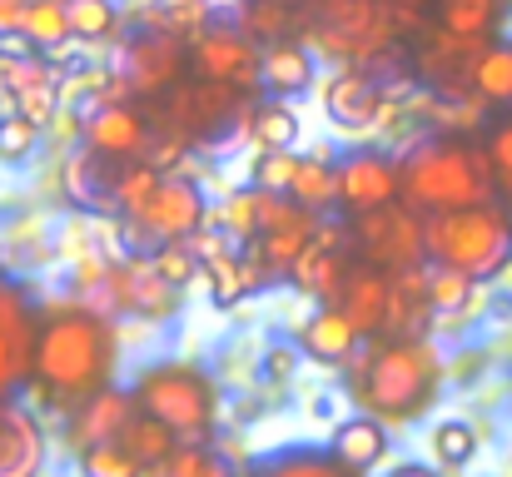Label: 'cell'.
I'll list each match as a JSON object with an SVG mask.
<instances>
[{"label":"cell","mask_w":512,"mask_h":477,"mask_svg":"<svg viewBox=\"0 0 512 477\" xmlns=\"http://www.w3.org/2000/svg\"><path fill=\"white\" fill-rule=\"evenodd\" d=\"M120 368V333L115 318L85 309L80 299H50L40 304L35 328V358L25 393L50 413H75L85 398L115 388Z\"/></svg>","instance_id":"cell-1"},{"label":"cell","mask_w":512,"mask_h":477,"mask_svg":"<svg viewBox=\"0 0 512 477\" xmlns=\"http://www.w3.org/2000/svg\"><path fill=\"white\" fill-rule=\"evenodd\" d=\"M443 388V358L428 338H373L348 363L353 403L378 423H418Z\"/></svg>","instance_id":"cell-2"},{"label":"cell","mask_w":512,"mask_h":477,"mask_svg":"<svg viewBox=\"0 0 512 477\" xmlns=\"http://www.w3.org/2000/svg\"><path fill=\"white\" fill-rule=\"evenodd\" d=\"M398 164H403V204H413L423 219L498 199L493 164L483 155V145H473V140L438 135V140L413 145Z\"/></svg>","instance_id":"cell-3"},{"label":"cell","mask_w":512,"mask_h":477,"mask_svg":"<svg viewBox=\"0 0 512 477\" xmlns=\"http://www.w3.org/2000/svg\"><path fill=\"white\" fill-rule=\"evenodd\" d=\"M145 418L165 423L179 443H209L219 428V383L184 358H165L135 373L130 383Z\"/></svg>","instance_id":"cell-4"},{"label":"cell","mask_w":512,"mask_h":477,"mask_svg":"<svg viewBox=\"0 0 512 477\" xmlns=\"http://www.w3.org/2000/svg\"><path fill=\"white\" fill-rule=\"evenodd\" d=\"M423 239H428V264L458 269L468 279H493L512 259V219L498 199L453 214H428Z\"/></svg>","instance_id":"cell-5"},{"label":"cell","mask_w":512,"mask_h":477,"mask_svg":"<svg viewBox=\"0 0 512 477\" xmlns=\"http://www.w3.org/2000/svg\"><path fill=\"white\" fill-rule=\"evenodd\" d=\"M189 80V40L174 30H140L120 45L115 60V85L105 90V100H140V105H160L170 90Z\"/></svg>","instance_id":"cell-6"},{"label":"cell","mask_w":512,"mask_h":477,"mask_svg":"<svg viewBox=\"0 0 512 477\" xmlns=\"http://www.w3.org/2000/svg\"><path fill=\"white\" fill-rule=\"evenodd\" d=\"M160 110H165L170 140H179L184 150L189 145H214L219 135L249 130V120H254V105L244 100V90L209 85V80H194V75L160 100Z\"/></svg>","instance_id":"cell-7"},{"label":"cell","mask_w":512,"mask_h":477,"mask_svg":"<svg viewBox=\"0 0 512 477\" xmlns=\"http://www.w3.org/2000/svg\"><path fill=\"white\" fill-rule=\"evenodd\" d=\"M393 40H398V25H393L388 0H319L314 45L343 65H368L388 55Z\"/></svg>","instance_id":"cell-8"},{"label":"cell","mask_w":512,"mask_h":477,"mask_svg":"<svg viewBox=\"0 0 512 477\" xmlns=\"http://www.w3.org/2000/svg\"><path fill=\"white\" fill-rule=\"evenodd\" d=\"M348 224V239H353V259L383 269V274H408V269H423L428 264V239H423V214L413 204H388V209H373V214H358V219H343Z\"/></svg>","instance_id":"cell-9"},{"label":"cell","mask_w":512,"mask_h":477,"mask_svg":"<svg viewBox=\"0 0 512 477\" xmlns=\"http://www.w3.org/2000/svg\"><path fill=\"white\" fill-rule=\"evenodd\" d=\"M130 224V234H135V254H155V249H165V244H184V239H194L204 224H209V204H204V189L194 184V179H184V174H165L160 179V189L125 219Z\"/></svg>","instance_id":"cell-10"},{"label":"cell","mask_w":512,"mask_h":477,"mask_svg":"<svg viewBox=\"0 0 512 477\" xmlns=\"http://www.w3.org/2000/svg\"><path fill=\"white\" fill-rule=\"evenodd\" d=\"M319 214H309L304 204H294L289 194H264L259 189V239L244 249L254 259V269L264 274V284H279L294 274V264L304 259V249L319 234Z\"/></svg>","instance_id":"cell-11"},{"label":"cell","mask_w":512,"mask_h":477,"mask_svg":"<svg viewBox=\"0 0 512 477\" xmlns=\"http://www.w3.org/2000/svg\"><path fill=\"white\" fill-rule=\"evenodd\" d=\"M264 45L239 20H209L199 35H189V75L229 90H259Z\"/></svg>","instance_id":"cell-12"},{"label":"cell","mask_w":512,"mask_h":477,"mask_svg":"<svg viewBox=\"0 0 512 477\" xmlns=\"http://www.w3.org/2000/svg\"><path fill=\"white\" fill-rule=\"evenodd\" d=\"M35 328H40V299L0 269V403L20 398L30 383V358H35Z\"/></svg>","instance_id":"cell-13"},{"label":"cell","mask_w":512,"mask_h":477,"mask_svg":"<svg viewBox=\"0 0 512 477\" xmlns=\"http://www.w3.org/2000/svg\"><path fill=\"white\" fill-rule=\"evenodd\" d=\"M403 199V164L388 150H348L339 159V214L358 219Z\"/></svg>","instance_id":"cell-14"},{"label":"cell","mask_w":512,"mask_h":477,"mask_svg":"<svg viewBox=\"0 0 512 477\" xmlns=\"http://www.w3.org/2000/svg\"><path fill=\"white\" fill-rule=\"evenodd\" d=\"M110 284H115V314H130L140 323H165L184 304V289H174L170 279L155 269V259L135 254V249L125 259H115Z\"/></svg>","instance_id":"cell-15"},{"label":"cell","mask_w":512,"mask_h":477,"mask_svg":"<svg viewBox=\"0 0 512 477\" xmlns=\"http://www.w3.org/2000/svg\"><path fill=\"white\" fill-rule=\"evenodd\" d=\"M348 269H353V239H348V224H319V234H314V244L304 249V259L294 264V274H289V284L304 294V299H314V304H334L343 289V279H348Z\"/></svg>","instance_id":"cell-16"},{"label":"cell","mask_w":512,"mask_h":477,"mask_svg":"<svg viewBox=\"0 0 512 477\" xmlns=\"http://www.w3.org/2000/svg\"><path fill=\"white\" fill-rule=\"evenodd\" d=\"M150 135H155V125H150V110L140 100H105L85 120L80 145L100 159H145Z\"/></svg>","instance_id":"cell-17"},{"label":"cell","mask_w":512,"mask_h":477,"mask_svg":"<svg viewBox=\"0 0 512 477\" xmlns=\"http://www.w3.org/2000/svg\"><path fill=\"white\" fill-rule=\"evenodd\" d=\"M324 110L339 130H373L388 120V90L368 65H343L339 75L329 80Z\"/></svg>","instance_id":"cell-18"},{"label":"cell","mask_w":512,"mask_h":477,"mask_svg":"<svg viewBox=\"0 0 512 477\" xmlns=\"http://www.w3.org/2000/svg\"><path fill=\"white\" fill-rule=\"evenodd\" d=\"M45 458H50L45 423L20 398H5L0 403V477H40Z\"/></svg>","instance_id":"cell-19"},{"label":"cell","mask_w":512,"mask_h":477,"mask_svg":"<svg viewBox=\"0 0 512 477\" xmlns=\"http://www.w3.org/2000/svg\"><path fill=\"white\" fill-rule=\"evenodd\" d=\"M135 413H140V403H135L130 388H105V393L85 398V403L65 418V438L75 443V453L100 448V443H120L125 428L135 423Z\"/></svg>","instance_id":"cell-20"},{"label":"cell","mask_w":512,"mask_h":477,"mask_svg":"<svg viewBox=\"0 0 512 477\" xmlns=\"http://www.w3.org/2000/svg\"><path fill=\"white\" fill-rule=\"evenodd\" d=\"M388 299H393V274H383V269L353 259V269H348V279H343L334 309L358 328V338H378V333H383V318H388Z\"/></svg>","instance_id":"cell-21"},{"label":"cell","mask_w":512,"mask_h":477,"mask_svg":"<svg viewBox=\"0 0 512 477\" xmlns=\"http://www.w3.org/2000/svg\"><path fill=\"white\" fill-rule=\"evenodd\" d=\"M358 343H363L358 328L334 304H319L314 314L304 318V328H299V353L309 363H324V368H348L353 353H358Z\"/></svg>","instance_id":"cell-22"},{"label":"cell","mask_w":512,"mask_h":477,"mask_svg":"<svg viewBox=\"0 0 512 477\" xmlns=\"http://www.w3.org/2000/svg\"><path fill=\"white\" fill-rule=\"evenodd\" d=\"M319 75V60L304 40H274L264 45V65H259V85L274 95V100H289V95H304Z\"/></svg>","instance_id":"cell-23"},{"label":"cell","mask_w":512,"mask_h":477,"mask_svg":"<svg viewBox=\"0 0 512 477\" xmlns=\"http://www.w3.org/2000/svg\"><path fill=\"white\" fill-rule=\"evenodd\" d=\"M329 453L339 458L348 473L368 477L388 458V423H378V418H368V413L343 418L339 428H334V438H329Z\"/></svg>","instance_id":"cell-24"},{"label":"cell","mask_w":512,"mask_h":477,"mask_svg":"<svg viewBox=\"0 0 512 477\" xmlns=\"http://www.w3.org/2000/svg\"><path fill=\"white\" fill-rule=\"evenodd\" d=\"M289 199L304 204L309 214H334L339 209V159L329 150H314V155H299L294 169V184H289Z\"/></svg>","instance_id":"cell-25"},{"label":"cell","mask_w":512,"mask_h":477,"mask_svg":"<svg viewBox=\"0 0 512 477\" xmlns=\"http://www.w3.org/2000/svg\"><path fill=\"white\" fill-rule=\"evenodd\" d=\"M204 289H209L214 309H234V304H244L249 294L264 289V274L254 269L249 254H224V259L204 264Z\"/></svg>","instance_id":"cell-26"},{"label":"cell","mask_w":512,"mask_h":477,"mask_svg":"<svg viewBox=\"0 0 512 477\" xmlns=\"http://www.w3.org/2000/svg\"><path fill=\"white\" fill-rule=\"evenodd\" d=\"M508 0H433V25L463 40H493Z\"/></svg>","instance_id":"cell-27"},{"label":"cell","mask_w":512,"mask_h":477,"mask_svg":"<svg viewBox=\"0 0 512 477\" xmlns=\"http://www.w3.org/2000/svg\"><path fill=\"white\" fill-rule=\"evenodd\" d=\"M20 40H25V50H35V55H50V50H65L75 35H70V10H65V0H35L30 10H25V20H20Z\"/></svg>","instance_id":"cell-28"},{"label":"cell","mask_w":512,"mask_h":477,"mask_svg":"<svg viewBox=\"0 0 512 477\" xmlns=\"http://www.w3.org/2000/svg\"><path fill=\"white\" fill-rule=\"evenodd\" d=\"M473 100L512 110V40H488L473 65Z\"/></svg>","instance_id":"cell-29"},{"label":"cell","mask_w":512,"mask_h":477,"mask_svg":"<svg viewBox=\"0 0 512 477\" xmlns=\"http://www.w3.org/2000/svg\"><path fill=\"white\" fill-rule=\"evenodd\" d=\"M249 477H358V473H348L329 448H284V453H269Z\"/></svg>","instance_id":"cell-30"},{"label":"cell","mask_w":512,"mask_h":477,"mask_svg":"<svg viewBox=\"0 0 512 477\" xmlns=\"http://www.w3.org/2000/svg\"><path fill=\"white\" fill-rule=\"evenodd\" d=\"M120 443H125V453H130V458H135V463L145 468V477L160 473V468L170 463L174 453H179V438H174L165 423L145 418V413H135V423L125 428V438H120Z\"/></svg>","instance_id":"cell-31"},{"label":"cell","mask_w":512,"mask_h":477,"mask_svg":"<svg viewBox=\"0 0 512 477\" xmlns=\"http://www.w3.org/2000/svg\"><path fill=\"white\" fill-rule=\"evenodd\" d=\"M478 428L473 423H463V418H443L433 433H428V448H433V463L443 468V473H458V468H468L473 458H478Z\"/></svg>","instance_id":"cell-32"},{"label":"cell","mask_w":512,"mask_h":477,"mask_svg":"<svg viewBox=\"0 0 512 477\" xmlns=\"http://www.w3.org/2000/svg\"><path fill=\"white\" fill-rule=\"evenodd\" d=\"M65 10H70V35L85 40V45H105L125 25L115 0H65Z\"/></svg>","instance_id":"cell-33"},{"label":"cell","mask_w":512,"mask_h":477,"mask_svg":"<svg viewBox=\"0 0 512 477\" xmlns=\"http://www.w3.org/2000/svg\"><path fill=\"white\" fill-rule=\"evenodd\" d=\"M209 224H219L234 244H254L259 239V189L249 184V189H234L219 209H209Z\"/></svg>","instance_id":"cell-34"},{"label":"cell","mask_w":512,"mask_h":477,"mask_svg":"<svg viewBox=\"0 0 512 477\" xmlns=\"http://www.w3.org/2000/svg\"><path fill=\"white\" fill-rule=\"evenodd\" d=\"M249 135H254L259 150H294V140H299V115H294L284 100H264V105H254Z\"/></svg>","instance_id":"cell-35"},{"label":"cell","mask_w":512,"mask_h":477,"mask_svg":"<svg viewBox=\"0 0 512 477\" xmlns=\"http://www.w3.org/2000/svg\"><path fill=\"white\" fill-rule=\"evenodd\" d=\"M150 477H239V468L214 443H179V453Z\"/></svg>","instance_id":"cell-36"},{"label":"cell","mask_w":512,"mask_h":477,"mask_svg":"<svg viewBox=\"0 0 512 477\" xmlns=\"http://www.w3.org/2000/svg\"><path fill=\"white\" fill-rule=\"evenodd\" d=\"M473 289H478V279H468V274H458V269H428V309L433 318H448V314H463L468 304H473Z\"/></svg>","instance_id":"cell-37"},{"label":"cell","mask_w":512,"mask_h":477,"mask_svg":"<svg viewBox=\"0 0 512 477\" xmlns=\"http://www.w3.org/2000/svg\"><path fill=\"white\" fill-rule=\"evenodd\" d=\"M10 105L25 115V120H35L40 130L60 115V75L55 70H45L40 80H30V85H20L15 95H10Z\"/></svg>","instance_id":"cell-38"},{"label":"cell","mask_w":512,"mask_h":477,"mask_svg":"<svg viewBox=\"0 0 512 477\" xmlns=\"http://www.w3.org/2000/svg\"><path fill=\"white\" fill-rule=\"evenodd\" d=\"M294 169H299V155H294V150H259L254 164H249V184L264 189V194H289Z\"/></svg>","instance_id":"cell-39"},{"label":"cell","mask_w":512,"mask_h":477,"mask_svg":"<svg viewBox=\"0 0 512 477\" xmlns=\"http://www.w3.org/2000/svg\"><path fill=\"white\" fill-rule=\"evenodd\" d=\"M75 458H80V477H145V468L125 453V443H100Z\"/></svg>","instance_id":"cell-40"},{"label":"cell","mask_w":512,"mask_h":477,"mask_svg":"<svg viewBox=\"0 0 512 477\" xmlns=\"http://www.w3.org/2000/svg\"><path fill=\"white\" fill-rule=\"evenodd\" d=\"M35 145H40V125L35 120H25L20 110L0 115V164H25L35 155Z\"/></svg>","instance_id":"cell-41"},{"label":"cell","mask_w":512,"mask_h":477,"mask_svg":"<svg viewBox=\"0 0 512 477\" xmlns=\"http://www.w3.org/2000/svg\"><path fill=\"white\" fill-rule=\"evenodd\" d=\"M150 259H155V269L170 279L174 289H189V284L199 279V269H204V264H199V254L189 249V239H184V244H165V249H155Z\"/></svg>","instance_id":"cell-42"},{"label":"cell","mask_w":512,"mask_h":477,"mask_svg":"<svg viewBox=\"0 0 512 477\" xmlns=\"http://www.w3.org/2000/svg\"><path fill=\"white\" fill-rule=\"evenodd\" d=\"M483 155H488V164H493L498 189H508V184H512V110L503 115V120H493V125H488Z\"/></svg>","instance_id":"cell-43"},{"label":"cell","mask_w":512,"mask_h":477,"mask_svg":"<svg viewBox=\"0 0 512 477\" xmlns=\"http://www.w3.org/2000/svg\"><path fill=\"white\" fill-rule=\"evenodd\" d=\"M95 169H100V155H90L85 145H80L75 155L65 159V169H60V179H65V194H70L75 204H85V199H95Z\"/></svg>","instance_id":"cell-44"},{"label":"cell","mask_w":512,"mask_h":477,"mask_svg":"<svg viewBox=\"0 0 512 477\" xmlns=\"http://www.w3.org/2000/svg\"><path fill=\"white\" fill-rule=\"evenodd\" d=\"M294 363H299V353L289 348V343H279V348H269L264 353V373H269V383H289V373H294Z\"/></svg>","instance_id":"cell-45"},{"label":"cell","mask_w":512,"mask_h":477,"mask_svg":"<svg viewBox=\"0 0 512 477\" xmlns=\"http://www.w3.org/2000/svg\"><path fill=\"white\" fill-rule=\"evenodd\" d=\"M25 0H0V40H15L20 35V20H25Z\"/></svg>","instance_id":"cell-46"},{"label":"cell","mask_w":512,"mask_h":477,"mask_svg":"<svg viewBox=\"0 0 512 477\" xmlns=\"http://www.w3.org/2000/svg\"><path fill=\"white\" fill-rule=\"evenodd\" d=\"M388 477H443L438 468H423V463H403V468H393Z\"/></svg>","instance_id":"cell-47"},{"label":"cell","mask_w":512,"mask_h":477,"mask_svg":"<svg viewBox=\"0 0 512 477\" xmlns=\"http://www.w3.org/2000/svg\"><path fill=\"white\" fill-rule=\"evenodd\" d=\"M503 209H508V219H512V184L503 189Z\"/></svg>","instance_id":"cell-48"}]
</instances>
